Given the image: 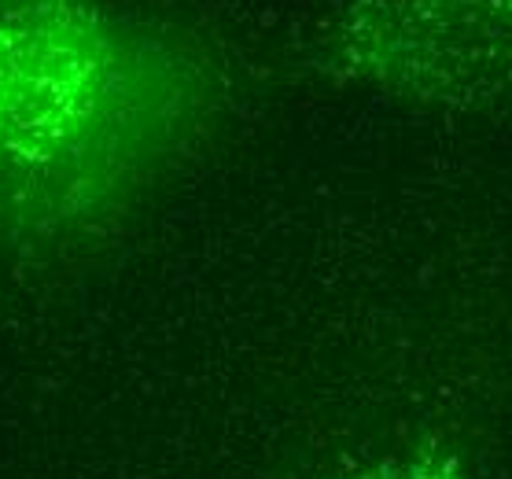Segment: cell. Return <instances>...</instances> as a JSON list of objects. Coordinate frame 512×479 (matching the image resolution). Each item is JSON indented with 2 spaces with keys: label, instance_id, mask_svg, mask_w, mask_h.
<instances>
[{
  "label": "cell",
  "instance_id": "6da1fadb",
  "mask_svg": "<svg viewBox=\"0 0 512 479\" xmlns=\"http://www.w3.org/2000/svg\"><path fill=\"white\" fill-rule=\"evenodd\" d=\"M218 71L126 0H0V236L85 244L199 141Z\"/></svg>",
  "mask_w": 512,
  "mask_h": 479
},
{
  "label": "cell",
  "instance_id": "7a4b0ae2",
  "mask_svg": "<svg viewBox=\"0 0 512 479\" xmlns=\"http://www.w3.org/2000/svg\"><path fill=\"white\" fill-rule=\"evenodd\" d=\"M317 67L398 104H498L512 96V0H339Z\"/></svg>",
  "mask_w": 512,
  "mask_h": 479
},
{
  "label": "cell",
  "instance_id": "3957f363",
  "mask_svg": "<svg viewBox=\"0 0 512 479\" xmlns=\"http://www.w3.org/2000/svg\"><path fill=\"white\" fill-rule=\"evenodd\" d=\"M332 479H472L465 457L446 439H409L402 446H391L384 454H373L365 461H354L350 468L336 472Z\"/></svg>",
  "mask_w": 512,
  "mask_h": 479
}]
</instances>
